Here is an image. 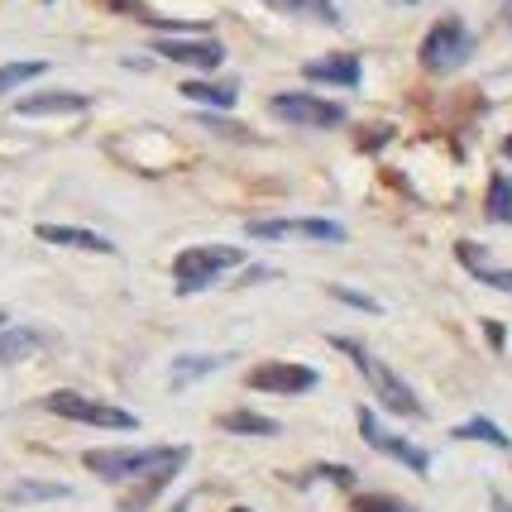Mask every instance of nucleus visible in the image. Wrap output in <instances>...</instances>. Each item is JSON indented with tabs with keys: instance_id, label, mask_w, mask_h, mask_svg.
Returning <instances> with one entry per match:
<instances>
[{
	"instance_id": "f257e3e1",
	"label": "nucleus",
	"mask_w": 512,
	"mask_h": 512,
	"mask_svg": "<svg viewBox=\"0 0 512 512\" xmlns=\"http://www.w3.org/2000/svg\"><path fill=\"white\" fill-rule=\"evenodd\" d=\"M192 450L187 446H115V450H87L82 455V465L96 474V479H106V484H139V479H149L158 469H168L173 460H187Z\"/></svg>"
},
{
	"instance_id": "f03ea898",
	"label": "nucleus",
	"mask_w": 512,
	"mask_h": 512,
	"mask_svg": "<svg viewBox=\"0 0 512 512\" xmlns=\"http://www.w3.org/2000/svg\"><path fill=\"white\" fill-rule=\"evenodd\" d=\"M331 345H335V350H345V355L355 359L359 374H364V383L374 388V398H379L383 407L393 412V417H407V422L426 417L422 398H417V393H412V388H407V383H402L379 355H369V345H364V340H350V335H331Z\"/></svg>"
},
{
	"instance_id": "7ed1b4c3",
	"label": "nucleus",
	"mask_w": 512,
	"mask_h": 512,
	"mask_svg": "<svg viewBox=\"0 0 512 512\" xmlns=\"http://www.w3.org/2000/svg\"><path fill=\"white\" fill-rule=\"evenodd\" d=\"M240 264H245V249L235 245H192L173 259V288H178V297H197Z\"/></svg>"
},
{
	"instance_id": "20e7f679",
	"label": "nucleus",
	"mask_w": 512,
	"mask_h": 512,
	"mask_svg": "<svg viewBox=\"0 0 512 512\" xmlns=\"http://www.w3.org/2000/svg\"><path fill=\"white\" fill-rule=\"evenodd\" d=\"M44 412L53 417H67V422H82V426H101V431H134L139 417L125 412V407H115V402H101V398H87V393H77V388H58V393H44L39 402Z\"/></svg>"
},
{
	"instance_id": "39448f33",
	"label": "nucleus",
	"mask_w": 512,
	"mask_h": 512,
	"mask_svg": "<svg viewBox=\"0 0 512 512\" xmlns=\"http://www.w3.org/2000/svg\"><path fill=\"white\" fill-rule=\"evenodd\" d=\"M268 111L288 125H302V130H340L345 125V106H335L326 96H312V91H278L268 101Z\"/></svg>"
},
{
	"instance_id": "423d86ee",
	"label": "nucleus",
	"mask_w": 512,
	"mask_h": 512,
	"mask_svg": "<svg viewBox=\"0 0 512 512\" xmlns=\"http://www.w3.org/2000/svg\"><path fill=\"white\" fill-rule=\"evenodd\" d=\"M469 53H474V34L460 20H436L426 29L422 48H417L426 72H450V67L469 63Z\"/></svg>"
},
{
	"instance_id": "0eeeda50",
	"label": "nucleus",
	"mask_w": 512,
	"mask_h": 512,
	"mask_svg": "<svg viewBox=\"0 0 512 512\" xmlns=\"http://www.w3.org/2000/svg\"><path fill=\"white\" fill-rule=\"evenodd\" d=\"M254 240H321V245H345V225L326 221V216H273V221H249L245 225Z\"/></svg>"
},
{
	"instance_id": "6e6552de",
	"label": "nucleus",
	"mask_w": 512,
	"mask_h": 512,
	"mask_svg": "<svg viewBox=\"0 0 512 512\" xmlns=\"http://www.w3.org/2000/svg\"><path fill=\"white\" fill-rule=\"evenodd\" d=\"M249 388L254 393H278V398H302V393H312L321 374H316L312 364H288V359H268V364H254L249 369Z\"/></svg>"
},
{
	"instance_id": "1a4fd4ad",
	"label": "nucleus",
	"mask_w": 512,
	"mask_h": 512,
	"mask_svg": "<svg viewBox=\"0 0 512 512\" xmlns=\"http://www.w3.org/2000/svg\"><path fill=\"white\" fill-rule=\"evenodd\" d=\"M359 436H364V446H374L379 455L398 460L402 469H412V474H431V455H426L422 446H412L407 436H398V431H383V422L369 412V407H359Z\"/></svg>"
},
{
	"instance_id": "9d476101",
	"label": "nucleus",
	"mask_w": 512,
	"mask_h": 512,
	"mask_svg": "<svg viewBox=\"0 0 512 512\" xmlns=\"http://www.w3.org/2000/svg\"><path fill=\"white\" fill-rule=\"evenodd\" d=\"M154 53L158 58H168V63H182V67H201V72H211V67L225 63V48L216 39H154Z\"/></svg>"
},
{
	"instance_id": "9b49d317",
	"label": "nucleus",
	"mask_w": 512,
	"mask_h": 512,
	"mask_svg": "<svg viewBox=\"0 0 512 512\" xmlns=\"http://www.w3.org/2000/svg\"><path fill=\"white\" fill-rule=\"evenodd\" d=\"M91 96H77V91H39V96H24L15 101V115L20 120H39V115H87Z\"/></svg>"
},
{
	"instance_id": "f8f14e48",
	"label": "nucleus",
	"mask_w": 512,
	"mask_h": 512,
	"mask_svg": "<svg viewBox=\"0 0 512 512\" xmlns=\"http://www.w3.org/2000/svg\"><path fill=\"white\" fill-rule=\"evenodd\" d=\"M302 77H307V82H326V87H359L364 67H359L355 53H326V58L302 63Z\"/></svg>"
},
{
	"instance_id": "ddd939ff",
	"label": "nucleus",
	"mask_w": 512,
	"mask_h": 512,
	"mask_svg": "<svg viewBox=\"0 0 512 512\" xmlns=\"http://www.w3.org/2000/svg\"><path fill=\"white\" fill-rule=\"evenodd\" d=\"M39 240L44 245H63V249H87V254H115V245L96 230H82V225H39Z\"/></svg>"
},
{
	"instance_id": "4468645a",
	"label": "nucleus",
	"mask_w": 512,
	"mask_h": 512,
	"mask_svg": "<svg viewBox=\"0 0 512 512\" xmlns=\"http://www.w3.org/2000/svg\"><path fill=\"white\" fill-rule=\"evenodd\" d=\"M39 350H44V331H34V326L0 331V364H24V359L39 355Z\"/></svg>"
},
{
	"instance_id": "2eb2a0df",
	"label": "nucleus",
	"mask_w": 512,
	"mask_h": 512,
	"mask_svg": "<svg viewBox=\"0 0 512 512\" xmlns=\"http://www.w3.org/2000/svg\"><path fill=\"white\" fill-rule=\"evenodd\" d=\"M455 254H460V264H465L469 273L484 283V288L512 292V268H489V264H484V249H479V245H469V240H465V245H455Z\"/></svg>"
},
{
	"instance_id": "dca6fc26",
	"label": "nucleus",
	"mask_w": 512,
	"mask_h": 512,
	"mask_svg": "<svg viewBox=\"0 0 512 512\" xmlns=\"http://www.w3.org/2000/svg\"><path fill=\"white\" fill-rule=\"evenodd\" d=\"M216 426H221V431H230V436H278V431H283L273 417H259V412H245V407L221 412V417H216Z\"/></svg>"
},
{
	"instance_id": "f3484780",
	"label": "nucleus",
	"mask_w": 512,
	"mask_h": 512,
	"mask_svg": "<svg viewBox=\"0 0 512 512\" xmlns=\"http://www.w3.org/2000/svg\"><path fill=\"white\" fill-rule=\"evenodd\" d=\"M182 465H187V460H173L168 469H158V474H149V479H139V489H134L130 498L120 503V508H125V512H144L149 503H154V493H163L168 484H173V479H178V469H182Z\"/></svg>"
},
{
	"instance_id": "a211bd4d",
	"label": "nucleus",
	"mask_w": 512,
	"mask_h": 512,
	"mask_svg": "<svg viewBox=\"0 0 512 512\" xmlns=\"http://www.w3.org/2000/svg\"><path fill=\"white\" fill-rule=\"evenodd\" d=\"M225 364H230V355H178L173 359V388H187L192 379H206Z\"/></svg>"
},
{
	"instance_id": "6ab92c4d",
	"label": "nucleus",
	"mask_w": 512,
	"mask_h": 512,
	"mask_svg": "<svg viewBox=\"0 0 512 512\" xmlns=\"http://www.w3.org/2000/svg\"><path fill=\"white\" fill-rule=\"evenodd\" d=\"M182 96H187V101H201V106L230 111V106L240 101V87H235V82H182Z\"/></svg>"
},
{
	"instance_id": "aec40b11",
	"label": "nucleus",
	"mask_w": 512,
	"mask_h": 512,
	"mask_svg": "<svg viewBox=\"0 0 512 512\" xmlns=\"http://www.w3.org/2000/svg\"><path fill=\"white\" fill-rule=\"evenodd\" d=\"M273 15H292V20H321L335 24V5L331 0H264Z\"/></svg>"
},
{
	"instance_id": "412c9836",
	"label": "nucleus",
	"mask_w": 512,
	"mask_h": 512,
	"mask_svg": "<svg viewBox=\"0 0 512 512\" xmlns=\"http://www.w3.org/2000/svg\"><path fill=\"white\" fill-rule=\"evenodd\" d=\"M450 436H455V441H484V446H493V450H508L512 446V436L503 431V426H493L489 417H469V422H460Z\"/></svg>"
},
{
	"instance_id": "4be33fe9",
	"label": "nucleus",
	"mask_w": 512,
	"mask_h": 512,
	"mask_svg": "<svg viewBox=\"0 0 512 512\" xmlns=\"http://www.w3.org/2000/svg\"><path fill=\"white\" fill-rule=\"evenodd\" d=\"M484 216H489V221H498V225H512V178H508V173H493V178H489Z\"/></svg>"
},
{
	"instance_id": "5701e85b",
	"label": "nucleus",
	"mask_w": 512,
	"mask_h": 512,
	"mask_svg": "<svg viewBox=\"0 0 512 512\" xmlns=\"http://www.w3.org/2000/svg\"><path fill=\"white\" fill-rule=\"evenodd\" d=\"M44 72H48L44 58H20V63H5V67H0V96H10L15 87L34 82V77H44Z\"/></svg>"
},
{
	"instance_id": "b1692460",
	"label": "nucleus",
	"mask_w": 512,
	"mask_h": 512,
	"mask_svg": "<svg viewBox=\"0 0 512 512\" xmlns=\"http://www.w3.org/2000/svg\"><path fill=\"white\" fill-rule=\"evenodd\" d=\"M350 508H355V512H417L412 503H402V498H388V493H359Z\"/></svg>"
},
{
	"instance_id": "393cba45",
	"label": "nucleus",
	"mask_w": 512,
	"mask_h": 512,
	"mask_svg": "<svg viewBox=\"0 0 512 512\" xmlns=\"http://www.w3.org/2000/svg\"><path fill=\"white\" fill-rule=\"evenodd\" d=\"M67 484H15L10 498H20V503H34V498H67Z\"/></svg>"
},
{
	"instance_id": "a878e982",
	"label": "nucleus",
	"mask_w": 512,
	"mask_h": 512,
	"mask_svg": "<svg viewBox=\"0 0 512 512\" xmlns=\"http://www.w3.org/2000/svg\"><path fill=\"white\" fill-rule=\"evenodd\" d=\"M312 479H331V484H340V489H350L355 484V469H340V465H316L312 474H307V484Z\"/></svg>"
},
{
	"instance_id": "bb28decb",
	"label": "nucleus",
	"mask_w": 512,
	"mask_h": 512,
	"mask_svg": "<svg viewBox=\"0 0 512 512\" xmlns=\"http://www.w3.org/2000/svg\"><path fill=\"white\" fill-rule=\"evenodd\" d=\"M335 302H350V307H359V312H379V302L374 297H364V292H350V288H331Z\"/></svg>"
},
{
	"instance_id": "cd10ccee",
	"label": "nucleus",
	"mask_w": 512,
	"mask_h": 512,
	"mask_svg": "<svg viewBox=\"0 0 512 512\" xmlns=\"http://www.w3.org/2000/svg\"><path fill=\"white\" fill-rule=\"evenodd\" d=\"M484 331H489V340H493V345H498V350H503V340H508V335H503V326H498V321H489Z\"/></svg>"
},
{
	"instance_id": "c85d7f7f",
	"label": "nucleus",
	"mask_w": 512,
	"mask_h": 512,
	"mask_svg": "<svg viewBox=\"0 0 512 512\" xmlns=\"http://www.w3.org/2000/svg\"><path fill=\"white\" fill-rule=\"evenodd\" d=\"M493 512H512V498H503V493H493Z\"/></svg>"
},
{
	"instance_id": "c756f323",
	"label": "nucleus",
	"mask_w": 512,
	"mask_h": 512,
	"mask_svg": "<svg viewBox=\"0 0 512 512\" xmlns=\"http://www.w3.org/2000/svg\"><path fill=\"white\" fill-rule=\"evenodd\" d=\"M187 508H192V503H187V498H182V503H173V508H168V512H187Z\"/></svg>"
},
{
	"instance_id": "7c9ffc66",
	"label": "nucleus",
	"mask_w": 512,
	"mask_h": 512,
	"mask_svg": "<svg viewBox=\"0 0 512 512\" xmlns=\"http://www.w3.org/2000/svg\"><path fill=\"white\" fill-rule=\"evenodd\" d=\"M503 154H508V158H512V134H508V139H503Z\"/></svg>"
},
{
	"instance_id": "2f4dec72",
	"label": "nucleus",
	"mask_w": 512,
	"mask_h": 512,
	"mask_svg": "<svg viewBox=\"0 0 512 512\" xmlns=\"http://www.w3.org/2000/svg\"><path fill=\"white\" fill-rule=\"evenodd\" d=\"M230 512H254V508H230Z\"/></svg>"
},
{
	"instance_id": "473e14b6",
	"label": "nucleus",
	"mask_w": 512,
	"mask_h": 512,
	"mask_svg": "<svg viewBox=\"0 0 512 512\" xmlns=\"http://www.w3.org/2000/svg\"><path fill=\"white\" fill-rule=\"evenodd\" d=\"M508 20H512V5H508Z\"/></svg>"
}]
</instances>
